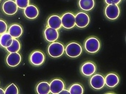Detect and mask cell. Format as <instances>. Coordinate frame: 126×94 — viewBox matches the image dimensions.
<instances>
[{"label": "cell", "instance_id": "29", "mask_svg": "<svg viewBox=\"0 0 126 94\" xmlns=\"http://www.w3.org/2000/svg\"><path fill=\"white\" fill-rule=\"evenodd\" d=\"M0 1H1V0H0Z\"/></svg>", "mask_w": 126, "mask_h": 94}, {"label": "cell", "instance_id": "27", "mask_svg": "<svg viewBox=\"0 0 126 94\" xmlns=\"http://www.w3.org/2000/svg\"><path fill=\"white\" fill-rule=\"evenodd\" d=\"M60 94H69L70 93H69V91H67V90H65V89H63L60 93H59Z\"/></svg>", "mask_w": 126, "mask_h": 94}, {"label": "cell", "instance_id": "15", "mask_svg": "<svg viewBox=\"0 0 126 94\" xmlns=\"http://www.w3.org/2000/svg\"><path fill=\"white\" fill-rule=\"evenodd\" d=\"M105 85L109 88H114L118 85L120 82V78L115 73H109L105 78Z\"/></svg>", "mask_w": 126, "mask_h": 94}, {"label": "cell", "instance_id": "16", "mask_svg": "<svg viewBox=\"0 0 126 94\" xmlns=\"http://www.w3.org/2000/svg\"><path fill=\"white\" fill-rule=\"evenodd\" d=\"M48 27L56 29H59L61 27V19L58 15H52L49 17L47 21Z\"/></svg>", "mask_w": 126, "mask_h": 94}, {"label": "cell", "instance_id": "14", "mask_svg": "<svg viewBox=\"0 0 126 94\" xmlns=\"http://www.w3.org/2000/svg\"><path fill=\"white\" fill-rule=\"evenodd\" d=\"M44 36L48 42H55L59 36L58 29H53L48 27L44 31Z\"/></svg>", "mask_w": 126, "mask_h": 94}, {"label": "cell", "instance_id": "10", "mask_svg": "<svg viewBox=\"0 0 126 94\" xmlns=\"http://www.w3.org/2000/svg\"><path fill=\"white\" fill-rule=\"evenodd\" d=\"M50 93L53 94H58L63 89H64V83L61 79H53L50 83Z\"/></svg>", "mask_w": 126, "mask_h": 94}, {"label": "cell", "instance_id": "19", "mask_svg": "<svg viewBox=\"0 0 126 94\" xmlns=\"http://www.w3.org/2000/svg\"><path fill=\"white\" fill-rule=\"evenodd\" d=\"M79 6L84 11H90L94 7V0H79Z\"/></svg>", "mask_w": 126, "mask_h": 94}, {"label": "cell", "instance_id": "25", "mask_svg": "<svg viewBox=\"0 0 126 94\" xmlns=\"http://www.w3.org/2000/svg\"><path fill=\"white\" fill-rule=\"evenodd\" d=\"M7 31V23L3 21L0 20V35Z\"/></svg>", "mask_w": 126, "mask_h": 94}, {"label": "cell", "instance_id": "26", "mask_svg": "<svg viewBox=\"0 0 126 94\" xmlns=\"http://www.w3.org/2000/svg\"><path fill=\"white\" fill-rule=\"evenodd\" d=\"M121 0H105V2L107 4H118L119 3H120Z\"/></svg>", "mask_w": 126, "mask_h": 94}, {"label": "cell", "instance_id": "2", "mask_svg": "<svg viewBox=\"0 0 126 94\" xmlns=\"http://www.w3.org/2000/svg\"><path fill=\"white\" fill-rule=\"evenodd\" d=\"M64 51L70 57H77L82 53V47L77 42H71L66 45Z\"/></svg>", "mask_w": 126, "mask_h": 94}, {"label": "cell", "instance_id": "11", "mask_svg": "<svg viewBox=\"0 0 126 94\" xmlns=\"http://www.w3.org/2000/svg\"><path fill=\"white\" fill-rule=\"evenodd\" d=\"M21 60H22V57H21V55L18 53V52L10 53V54L7 57L6 62H7V64L10 67H14L19 65L21 62Z\"/></svg>", "mask_w": 126, "mask_h": 94}, {"label": "cell", "instance_id": "8", "mask_svg": "<svg viewBox=\"0 0 126 94\" xmlns=\"http://www.w3.org/2000/svg\"><path fill=\"white\" fill-rule=\"evenodd\" d=\"M90 85L95 90H101L105 85V78L100 74H95L90 78Z\"/></svg>", "mask_w": 126, "mask_h": 94}, {"label": "cell", "instance_id": "18", "mask_svg": "<svg viewBox=\"0 0 126 94\" xmlns=\"http://www.w3.org/2000/svg\"><path fill=\"white\" fill-rule=\"evenodd\" d=\"M13 38L10 35L8 32H4L0 36V45L2 47L7 48L12 44Z\"/></svg>", "mask_w": 126, "mask_h": 94}, {"label": "cell", "instance_id": "12", "mask_svg": "<svg viewBox=\"0 0 126 94\" xmlns=\"http://www.w3.org/2000/svg\"><path fill=\"white\" fill-rule=\"evenodd\" d=\"M81 71L85 76H91L96 72V66L92 62H86L81 66Z\"/></svg>", "mask_w": 126, "mask_h": 94}, {"label": "cell", "instance_id": "21", "mask_svg": "<svg viewBox=\"0 0 126 94\" xmlns=\"http://www.w3.org/2000/svg\"><path fill=\"white\" fill-rule=\"evenodd\" d=\"M20 43L18 41V40H17L16 38H13L12 42L10 45L9 47H7V51H8L9 53H17L20 50Z\"/></svg>", "mask_w": 126, "mask_h": 94}, {"label": "cell", "instance_id": "7", "mask_svg": "<svg viewBox=\"0 0 126 94\" xmlns=\"http://www.w3.org/2000/svg\"><path fill=\"white\" fill-rule=\"evenodd\" d=\"M45 55L43 52L35 50L31 53L30 56V62L33 66H40L45 62Z\"/></svg>", "mask_w": 126, "mask_h": 94}, {"label": "cell", "instance_id": "1", "mask_svg": "<svg viewBox=\"0 0 126 94\" xmlns=\"http://www.w3.org/2000/svg\"><path fill=\"white\" fill-rule=\"evenodd\" d=\"M65 48L63 44L58 42H53L48 47V53L52 57H59L64 53Z\"/></svg>", "mask_w": 126, "mask_h": 94}, {"label": "cell", "instance_id": "22", "mask_svg": "<svg viewBox=\"0 0 126 94\" xmlns=\"http://www.w3.org/2000/svg\"><path fill=\"white\" fill-rule=\"evenodd\" d=\"M68 91L71 94H82L84 93V89L81 85L75 83L70 87Z\"/></svg>", "mask_w": 126, "mask_h": 94}, {"label": "cell", "instance_id": "6", "mask_svg": "<svg viewBox=\"0 0 126 94\" xmlns=\"http://www.w3.org/2000/svg\"><path fill=\"white\" fill-rule=\"evenodd\" d=\"M90 19L87 14L84 12H78L75 16V25L79 28H84L89 24Z\"/></svg>", "mask_w": 126, "mask_h": 94}, {"label": "cell", "instance_id": "17", "mask_svg": "<svg viewBox=\"0 0 126 94\" xmlns=\"http://www.w3.org/2000/svg\"><path fill=\"white\" fill-rule=\"evenodd\" d=\"M23 32L22 27L18 25V24H14L12 25L8 29V33L13 38H19Z\"/></svg>", "mask_w": 126, "mask_h": 94}, {"label": "cell", "instance_id": "4", "mask_svg": "<svg viewBox=\"0 0 126 94\" xmlns=\"http://www.w3.org/2000/svg\"><path fill=\"white\" fill-rule=\"evenodd\" d=\"M120 11L117 4H107L105 10L106 17L111 20H115L118 18Z\"/></svg>", "mask_w": 126, "mask_h": 94}, {"label": "cell", "instance_id": "13", "mask_svg": "<svg viewBox=\"0 0 126 94\" xmlns=\"http://www.w3.org/2000/svg\"><path fill=\"white\" fill-rule=\"evenodd\" d=\"M24 14L28 19H34L38 16L39 11L35 5L29 4L24 9Z\"/></svg>", "mask_w": 126, "mask_h": 94}, {"label": "cell", "instance_id": "9", "mask_svg": "<svg viewBox=\"0 0 126 94\" xmlns=\"http://www.w3.org/2000/svg\"><path fill=\"white\" fill-rule=\"evenodd\" d=\"M2 10L7 15H14L17 13L18 7L15 3V1L12 0L6 1L2 5Z\"/></svg>", "mask_w": 126, "mask_h": 94}, {"label": "cell", "instance_id": "20", "mask_svg": "<svg viewBox=\"0 0 126 94\" xmlns=\"http://www.w3.org/2000/svg\"><path fill=\"white\" fill-rule=\"evenodd\" d=\"M36 92L38 94H48L50 93V85L48 82H40L36 87Z\"/></svg>", "mask_w": 126, "mask_h": 94}, {"label": "cell", "instance_id": "5", "mask_svg": "<svg viewBox=\"0 0 126 94\" xmlns=\"http://www.w3.org/2000/svg\"><path fill=\"white\" fill-rule=\"evenodd\" d=\"M62 26L65 29H71L75 26V15L71 12H66L61 17Z\"/></svg>", "mask_w": 126, "mask_h": 94}, {"label": "cell", "instance_id": "24", "mask_svg": "<svg viewBox=\"0 0 126 94\" xmlns=\"http://www.w3.org/2000/svg\"><path fill=\"white\" fill-rule=\"evenodd\" d=\"M15 3L19 9H25L30 4V0H15Z\"/></svg>", "mask_w": 126, "mask_h": 94}, {"label": "cell", "instance_id": "23", "mask_svg": "<svg viewBox=\"0 0 126 94\" xmlns=\"http://www.w3.org/2000/svg\"><path fill=\"white\" fill-rule=\"evenodd\" d=\"M5 94H19V90L18 88L16 86V85L14 83L10 84L4 91Z\"/></svg>", "mask_w": 126, "mask_h": 94}, {"label": "cell", "instance_id": "3", "mask_svg": "<svg viewBox=\"0 0 126 94\" xmlns=\"http://www.w3.org/2000/svg\"><path fill=\"white\" fill-rule=\"evenodd\" d=\"M84 47L88 53H95L100 49V42L97 38L91 37L85 41Z\"/></svg>", "mask_w": 126, "mask_h": 94}, {"label": "cell", "instance_id": "28", "mask_svg": "<svg viewBox=\"0 0 126 94\" xmlns=\"http://www.w3.org/2000/svg\"><path fill=\"white\" fill-rule=\"evenodd\" d=\"M0 94H4V91L2 88H0Z\"/></svg>", "mask_w": 126, "mask_h": 94}]
</instances>
